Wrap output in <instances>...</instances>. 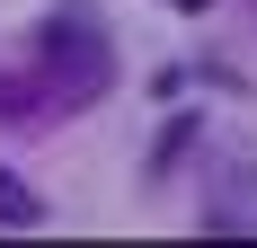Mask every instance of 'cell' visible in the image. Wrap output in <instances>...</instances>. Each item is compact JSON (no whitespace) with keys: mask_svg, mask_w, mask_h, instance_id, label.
<instances>
[{"mask_svg":"<svg viewBox=\"0 0 257 248\" xmlns=\"http://www.w3.org/2000/svg\"><path fill=\"white\" fill-rule=\"evenodd\" d=\"M169 9H213V0H169Z\"/></svg>","mask_w":257,"mask_h":248,"instance_id":"obj_3","label":"cell"},{"mask_svg":"<svg viewBox=\"0 0 257 248\" xmlns=\"http://www.w3.org/2000/svg\"><path fill=\"white\" fill-rule=\"evenodd\" d=\"M27 222H45V204H36V186L18 169H0V230H27Z\"/></svg>","mask_w":257,"mask_h":248,"instance_id":"obj_2","label":"cell"},{"mask_svg":"<svg viewBox=\"0 0 257 248\" xmlns=\"http://www.w3.org/2000/svg\"><path fill=\"white\" fill-rule=\"evenodd\" d=\"M36 62L53 71V89L62 98H98L106 80H115V45H106V18L98 9H53L45 27H36Z\"/></svg>","mask_w":257,"mask_h":248,"instance_id":"obj_1","label":"cell"}]
</instances>
